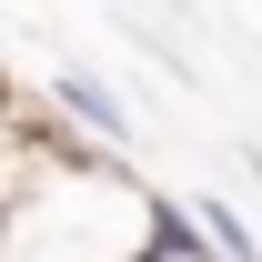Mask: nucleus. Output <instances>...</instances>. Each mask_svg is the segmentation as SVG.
<instances>
[{"label":"nucleus","mask_w":262,"mask_h":262,"mask_svg":"<svg viewBox=\"0 0 262 262\" xmlns=\"http://www.w3.org/2000/svg\"><path fill=\"white\" fill-rule=\"evenodd\" d=\"M162 192L121 171V151H40L0 202V262H131Z\"/></svg>","instance_id":"nucleus-1"},{"label":"nucleus","mask_w":262,"mask_h":262,"mask_svg":"<svg viewBox=\"0 0 262 262\" xmlns=\"http://www.w3.org/2000/svg\"><path fill=\"white\" fill-rule=\"evenodd\" d=\"M40 101H51L71 131H91L101 151H131V101H121V91H101L91 71H51V91H40Z\"/></svg>","instance_id":"nucleus-2"},{"label":"nucleus","mask_w":262,"mask_h":262,"mask_svg":"<svg viewBox=\"0 0 262 262\" xmlns=\"http://www.w3.org/2000/svg\"><path fill=\"white\" fill-rule=\"evenodd\" d=\"M131 262H222L212 252V242H202L192 232V212H182V202H162V212H151V232H141V252Z\"/></svg>","instance_id":"nucleus-3"},{"label":"nucleus","mask_w":262,"mask_h":262,"mask_svg":"<svg viewBox=\"0 0 262 262\" xmlns=\"http://www.w3.org/2000/svg\"><path fill=\"white\" fill-rule=\"evenodd\" d=\"M182 212H192V232H202V242H212V252H222V262H262V242H252V222H242L232 202H212V192H192V202H182Z\"/></svg>","instance_id":"nucleus-4"},{"label":"nucleus","mask_w":262,"mask_h":262,"mask_svg":"<svg viewBox=\"0 0 262 262\" xmlns=\"http://www.w3.org/2000/svg\"><path fill=\"white\" fill-rule=\"evenodd\" d=\"M0 91H10V71H0Z\"/></svg>","instance_id":"nucleus-5"}]
</instances>
